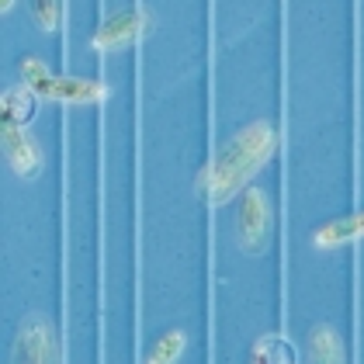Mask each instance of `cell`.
I'll return each mask as SVG.
<instances>
[{"label": "cell", "mask_w": 364, "mask_h": 364, "mask_svg": "<svg viewBox=\"0 0 364 364\" xmlns=\"http://www.w3.org/2000/svg\"><path fill=\"white\" fill-rule=\"evenodd\" d=\"M274 129L267 122H253L243 125L236 136H229L219 149V156L212 160V167L201 173V188L212 205H225L232 195H240L250 177L264 167L274 153Z\"/></svg>", "instance_id": "6da1fadb"}, {"label": "cell", "mask_w": 364, "mask_h": 364, "mask_svg": "<svg viewBox=\"0 0 364 364\" xmlns=\"http://www.w3.org/2000/svg\"><path fill=\"white\" fill-rule=\"evenodd\" d=\"M21 84L31 87L46 101H63V105H94L105 97V87L97 80L84 77H53L42 59H21Z\"/></svg>", "instance_id": "7a4b0ae2"}, {"label": "cell", "mask_w": 364, "mask_h": 364, "mask_svg": "<svg viewBox=\"0 0 364 364\" xmlns=\"http://www.w3.org/2000/svg\"><path fill=\"white\" fill-rule=\"evenodd\" d=\"M236 240L243 253H264L271 240V201L260 188H243L240 212H236Z\"/></svg>", "instance_id": "3957f363"}, {"label": "cell", "mask_w": 364, "mask_h": 364, "mask_svg": "<svg viewBox=\"0 0 364 364\" xmlns=\"http://www.w3.org/2000/svg\"><path fill=\"white\" fill-rule=\"evenodd\" d=\"M59 358V343H56V326L46 316H28L21 323V330L14 336V361L25 364H49Z\"/></svg>", "instance_id": "277c9868"}, {"label": "cell", "mask_w": 364, "mask_h": 364, "mask_svg": "<svg viewBox=\"0 0 364 364\" xmlns=\"http://www.w3.org/2000/svg\"><path fill=\"white\" fill-rule=\"evenodd\" d=\"M146 28V14L142 11H122V14H114L108 18L101 31L94 35V46L101 49V53H108V49H125V46H132L136 38H139V31Z\"/></svg>", "instance_id": "8992f818"}, {"label": "cell", "mask_w": 364, "mask_h": 364, "mask_svg": "<svg viewBox=\"0 0 364 364\" xmlns=\"http://www.w3.org/2000/svg\"><path fill=\"white\" fill-rule=\"evenodd\" d=\"M28 11L42 31H56L63 21V0H28Z\"/></svg>", "instance_id": "8fae6325"}, {"label": "cell", "mask_w": 364, "mask_h": 364, "mask_svg": "<svg viewBox=\"0 0 364 364\" xmlns=\"http://www.w3.org/2000/svg\"><path fill=\"white\" fill-rule=\"evenodd\" d=\"M4 160L21 181L42 173V149L21 125H4Z\"/></svg>", "instance_id": "5b68a950"}, {"label": "cell", "mask_w": 364, "mask_h": 364, "mask_svg": "<svg viewBox=\"0 0 364 364\" xmlns=\"http://www.w3.org/2000/svg\"><path fill=\"white\" fill-rule=\"evenodd\" d=\"M14 7V0H0V11H11Z\"/></svg>", "instance_id": "4fadbf2b"}, {"label": "cell", "mask_w": 364, "mask_h": 364, "mask_svg": "<svg viewBox=\"0 0 364 364\" xmlns=\"http://www.w3.org/2000/svg\"><path fill=\"white\" fill-rule=\"evenodd\" d=\"M0 112H4V125H28L35 112H38V94L31 87H11L4 90V101H0Z\"/></svg>", "instance_id": "ba28073f"}, {"label": "cell", "mask_w": 364, "mask_h": 364, "mask_svg": "<svg viewBox=\"0 0 364 364\" xmlns=\"http://www.w3.org/2000/svg\"><path fill=\"white\" fill-rule=\"evenodd\" d=\"M354 240H364V212H350L343 219H333L323 229H316L312 243L330 250V247H343V243H354Z\"/></svg>", "instance_id": "52a82bcc"}, {"label": "cell", "mask_w": 364, "mask_h": 364, "mask_svg": "<svg viewBox=\"0 0 364 364\" xmlns=\"http://www.w3.org/2000/svg\"><path fill=\"white\" fill-rule=\"evenodd\" d=\"M309 358H316V361H323V364H336L347 358L343 354V340L336 336L333 326L319 323V326L309 330Z\"/></svg>", "instance_id": "9c48e42d"}, {"label": "cell", "mask_w": 364, "mask_h": 364, "mask_svg": "<svg viewBox=\"0 0 364 364\" xmlns=\"http://www.w3.org/2000/svg\"><path fill=\"white\" fill-rule=\"evenodd\" d=\"M184 347H188V336L181 333V330H173V333L167 336H160V343L149 350V361L153 364H170V361H177L181 354H184Z\"/></svg>", "instance_id": "7c38bea8"}, {"label": "cell", "mask_w": 364, "mask_h": 364, "mask_svg": "<svg viewBox=\"0 0 364 364\" xmlns=\"http://www.w3.org/2000/svg\"><path fill=\"white\" fill-rule=\"evenodd\" d=\"M253 361L281 364V361H295V354H291V343H288L281 333H267V336L257 340V347H253Z\"/></svg>", "instance_id": "30bf717a"}]
</instances>
